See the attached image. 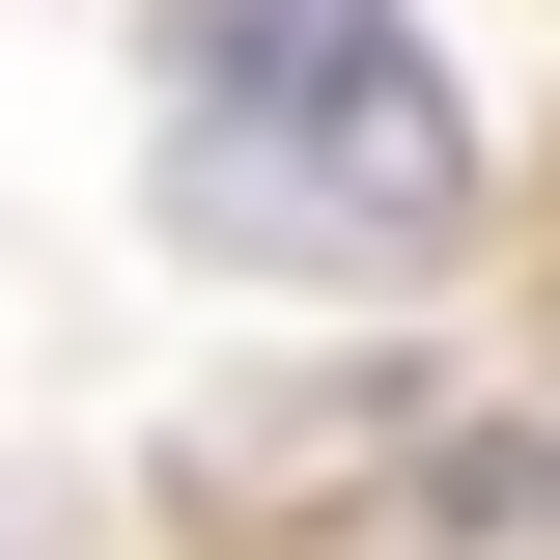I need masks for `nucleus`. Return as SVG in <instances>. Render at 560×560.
Returning a JSON list of instances; mask_svg holds the SVG:
<instances>
[{"label": "nucleus", "mask_w": 560, "mask_h": 560, "mask_svg": "<svg viewBox=\"0 0 560 560\" xmlns=\"http://www.w3.org/2000/svg\"><path fill=\"white\" fill-rule=\"evenodd\" d=\"M140 84H168V224L253 280H420L477 224V113L393 0H197Z\"/></svg>", "instance_id": "obj_1"}]
</instances>
